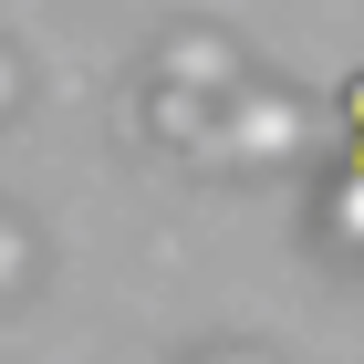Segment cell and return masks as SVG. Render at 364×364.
<instances>
[{
  "label": "cell",
  "instance_id": "6da1fadb",
  "mask_svg": "<svg viewBox=\"0 0 364 364\" xmlns=\"http://www.w3.org/2000/svg\"><path fill=\"white\" fill-rule=\"evenodd\" d=\"M333 219H343V229H354V240H364V156H354V177H343V188H333Z\"/></svg>",
  "mask_w": 364,
  "mask_h": 364
}]
</instances>
